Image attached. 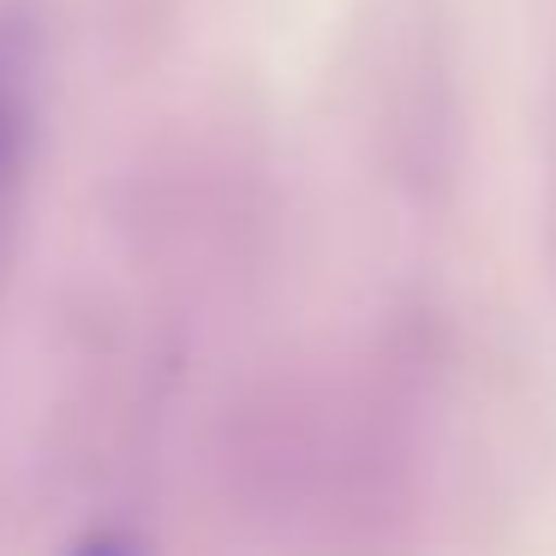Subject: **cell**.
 Returning <instances> with one entry per match:
<instances>
[{
	"mask_svg": "<svg viewBox=\"0 0 556 556\" xmlns=\"http://www.w3.org/2000/svg\"><path fill=\"white\" fill-rule=\"evenodd\" d=\"M42 121V25L37 0H0V257L25 210Z\"/></svg>",
	"mask_w": 556,
	"mask_h": 556,
	"instance_id": "1",
	"label": "cell"
},
{
	"mask_svg": "<svg viewBox=\"0 0 556 556\" xmlns=\"http://www.w3.org/2000/svg\"><path fill=\"white\" fill-rule=\"evenodd\" d=\"M73 556H138V551H132V544L121 539V532H90V539L78 544Z\"/></svg>",
	"mask_w": 556,
	"mask_h": 556,
	"instance_id": "2",
	"label": "cell"
}]
</instances>
